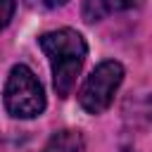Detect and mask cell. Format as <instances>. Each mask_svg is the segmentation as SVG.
<instances>
[{"label": "cell", "mask_w": 152, "mask_h": 152, "mask_svg": "<svg viewBox=\"0 0 152 152\" xmlns=\"http://www.w3.org/2000/svg\"><path fill=\"white\" fill-rule=\"evenodd\" d=\"M14 0H0V28H5L14 17Z\"/></svg>", "instance_id": "obj_6"}, {"label": "cell", "mask_w": 152, "mask_h": 152, "mask_svg": "<svg viewBox=\"0 0 152 152\" xmlns=\"http://www.w3.org/2000/svg\"><path fill=\"white\" fill-rule=\"evenodd\" d=\"M48 7H62V5H66L69 0H43Z\"/></svg>", "instance_id": "obj_7"}, {"label": "cell", "mask_w": 152, "mask_h": 152, "mask_svg": "<svg viewBox=\"0 0 152 152\" xmlns=\"http://www.w3.org/2000/svg\"><path fill=\"white\" fill-rule=\"evenodd\" d=\"M86 142L78 131H59L50 138L43 152H83Z\"/></svg>", "instance_id": "obj_5"}, {"label": "cell", "mask_w": 152, "mask_h": 152, "mask_svg": "<svg viewBox=\"0 0 152 152\" xmlns=\"http://www.w3.org/2000/svg\"><path fill=\"white\" fill-rule=\"evenodd\" d=\"M124 81V66L114 59H104L100 62L90 76L86 78V83L81 86L78 90V102L81 107L88 112V114H102L112 100H114V93L119 90Z\"/></svg>", "instance_id": "obj_3"}, {"label": "cell", "mask_w": 152, "mask_h": 152, "mask_svg": "<svg viewBox=\"0 0 152 152\" xmlns=\"http://www.w3.org/2000/svg\"><path fill=\"white\" fill-rule=\"evenodd\" d=\"M38 45L52 66V86L57 95L59 97L71 95L88 52L83 36L74 28H57V31L43 33L38 38Z\"/></svg>", "instance_id": "obj_1"}, {"label": "cell", "mask_w": 152, "mask_h": 152, "mask_svg": "<svg viewBox=\"0 0 152 152\" xmlns=\"http://www.w3.org/2000/svg\"><path fill=\"white\" fill-rule=\"evenodd\" d=\"M5 107L14 119H33L45 109V93L26 64L12 66L5 83Z\"/></svg>", "instance_id": "obj_2"}, {"label": "cell", "mask_w": 152, "mask_h": 152, "mask_svg": "<svg viewBox=\"0 0 152 152\" xmlns=\"http://www.w3.org/2000/svg\"><path fill=\"white\" fill-rule=\"evenodd\" d=\"M138 2L140 0H83V19L86 21H100L107 14L131 10Z\"/></svg>", "instance_id": "obj_4"}]
</instances>
